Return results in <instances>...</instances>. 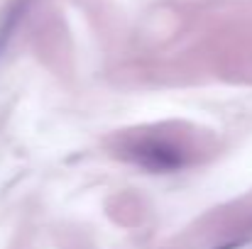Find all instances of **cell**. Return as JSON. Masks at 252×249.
Masks as SVG:
<instances>
[{
    "label": "cell",
    "mask_w": 252,
    "mask_h": 249,
    "mask_svg": "<svg viewBox=\"0 0 252 249\" xmlns=\"http://www.w3.org/2000/svg\"><path fill=\"white\" fill-rule=\"evenodd\" d=\"M132 157L137 164L147 166L152 171H171V168H179L184 164L181 149H176L174 144L162 142V139H150V142L137 144Z\"/></svg>",
    "instance_id": "obj_1"
}]
</instances>
